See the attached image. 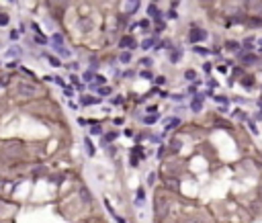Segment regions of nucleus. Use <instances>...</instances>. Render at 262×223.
Here are the masks:
<instances>
[{
  "label": "nucleus",
  "mask_w": 262,
  "mask_h": 223,
  "mask_svg": "<svg viewBox=\"0 0 262 223\" xmlns=\"http://www.w3.org/2000/svg\"><path fill=\"white\" fill-rule=\"evenodd\" d=\"M260 49H262V39H260Z\"/></svg>",
  "instance_id": "47"
},
{
  "label": "nucleus",
  "mask_w": 262,
  "mask_h": 223,
  "mask_svg": "<svg viewBox=\"0 0 262 223\" xmlns=\"http://www.w3.org/2000/svg\"><path fill=\"white\" fill-rule=\"evenodd\" d=\"M215 100H217V102H227V98H225V96H215Z\"/></svg>",
  "instance_id": "41"
},
{
  "label": "nucleus",
  "mask_w": 262,
  "mask_h": 223,
  "mask_svg": "<svg viewBox=\"0 0 262 223\" xmlns=\"http://www.w3.org/2000/svg\"><path fill=\"white\" fill-rule=\"evenodd\" d=\"M6 84H10V76H2L0 78V86H6Z\"/></svg>",
  "instance_id": "31"
},
{
  "label": "nucleus",
  "mask_w": 262,
  "mask_h": 223,
  "mask_svg": "<svg viewBox=\"0 0 262 223\" xmlns=\"http://www.w3.org/2000/svg\"><path fill=\"white\" fill-rule=\"evenodd\" d=\"M154 43H156V39H145V41L141 43V47H143V49H147V47H152Z\"/></svg>",
  "instance_id": "27"
},
{
  "label": "nucleus",
  "mask_w": 262,
  "mask_h": 223,
  "mask_svg": "<svg viewBox=\"0 0 262 223\" xmlns=\"http://www.w3.org/2000/svg\"><path fill=\"white\" fill-rule=\"evenodd\" d=\"M6 25H8V14L2 12V14H0V27H6Z\"/></svg>",
  "instance_id": "26"
},
{
  "label": "nucleus",
  "mask_w": 262,
  "mask_h": 223,
  "mask_svg": "<svg viewBox=\"0 0 262 223\" xmlns=\"http://www.w3.org/2000/svg\"><path fill=\"white\" fill-rule=\"evenodd\" d=\"M225 47H227L229 51H240V43H236V41H227Z\"/></svg>",
  "instance_id": "17"
},
{
  "label": "nucleus",
  "mask_w": 262,
  "mask_h": 223,
  "mask_svg": "<svg viewBox=\"0 0 262 223\" xmlns=\"http://www.w3.org/2000/svg\"><path fill=\"white\" fill-rule=\"evenodd\" d=\"M90 88L96 90L100 96H109V94H111V88H109V86H90Z\"/></svg>",
  "instance_id": "10"
},
{
  "label": "nucleus",
  "mask_w": 262,
  "mask_h": 223,
  "mask_svg": "<svg viewBox=\"0 0 262 223\" xmlns=\"http://www.w3.org/2000/svg\"><path fill=\"white\" fill-rule=\"evenodd\" d=\"M16 96H19V98H31V96H37V88H35V84L21 82V84H19V88H16Z\"/></svg>",
  "instance_id": "1"
},
{
  "label": "nucleus",
  "mask_w": 262,
  "mask_h": 223,
  "mask_svg": "<svg viewBox=\"0 0 262 223\" xmlns=\"http://www.w3.org/2000/svg\"><path fill=\"white\" fill-rule=\"evenodd\" d=\"M64 92H66V96H72V94H74V90L70 88V86H66V88H64Z\"/></svg>",
  "instance_id": "38"
},
{
  "label": "nucleus",
  "mask_w": 262,
  "mask_h": 223,
  "mask_svg": "<svg viewBox=\"0 0 262 223\" xmlns=\"http://www.w3.org/2000/svg\"><path fill=\"white\" fill-rule=\"evenodd\" d=\"M154 180H156V176H154V174H150V176H147V184H154Z\"/></svg>",
  "instance_id": "43"
},
{
  "label": "nucleus",
  "mask_w": 262,
  "mask_h": 223,
  "mask_svg": "<svg viewBox=\"0 0 262 223\" xmlns=\"http://www.w3.org/2000/svg\"><path fill=\"white\" fill-rule=\"evenodd\" d=\"M166 184H168V188H172V190L178 188V180H174V178H168L166 180Z\"/></svg>",
  "instance_id": "22"
},
{
  "label": "nucleus",
  "mask_w": 262,
  "mask_h": 223,
  "mask_svg": "<svg viewBox=\"0 0 262 223\" xmlns=\"http://www.w3.org/2000/svg\"><path fill=\"white\" fill-rule=\"evenodd\" d=\"M35 43H39V45H45V43H47V39H45L43 33H37V35H35Z\"/></svg>",
  "instance_id": "19"
},
{
  "label": "nucleus",
  "mask_w": 262,
  "mask_h": 223,
  "mask_svg": "<svg viewBox=\"0 0 262 223\" xmlns=\"http://www.w3.org/2000/svg\"><path fill=\"white\" fill-rule=\"evenodd\" d=\"M121 47H123V49H133V47H135V41H133V37H129V35H125V37H123V39H121Z\"/></svg>",
  "instance_id": "7"
},
{
  "label": "nucleus",
  "mask_w": 262,
  "mask_h": 223,
  "mask_svg": "<svg viewBox=\"0 0 262 223\" xmlns=\"http://www.w3.org/2000/svg\"><path fill=\"white\" fill-rule=\"evenodd\" d=\"M147 14H150V16H154V19H158V21H160V10H158V8H156V4H150V6H147Z\"/></svg>",
  "instance_id": "11"
},
{
  "label": "nucleus",
  "mask_w": 262,
  "mask_h": 223,
  "mask_svg": "<svg viewBox=\"0 0 262 223\" xmlns=\"http://www.w3.org/2000/svg\"><path fill=\"white\" fill-rule=\"evenodd\" d=\"M180 125V119L178 117H172V119H168V125H166V131H170V129H174Z\"/></svg>",
  "instance_id": "13"
},
{
  "label": "nucleus",
  "mask_w": 262,
  "mask_h": 223,
  "mask_svg": "<svg viewBox=\"0 0 262 223\" xmlns=\"http://www.w3.org/2000/svg\"><path fill=\"white\" fill-rule=\"evenodd\" d=\"M244 47H246V49H248V51H250V49H252V47H254V37H248V39H246V41H244Z\"/></svg>",
  "instance_id": "23"
},
{
  "label": "nucleus",
  "mask_w": 262,
  "mask_h": 223,
  "mask_svg": "<svg viewBox=\"0 0 262 223\" xmlns=\"http://www.w3.org/2000/svg\"><path fill=\"white\" fill-rule=\"evenodd\" d=\"M47 59H49V64H51L53 68H57V66H59V59H57V57H53V55H47Z\"/></svg>",
  "instance_id": "24"
},
{
  "label": "nucleus",
  "mask_w": 262,
  "mask_h": 223,
  "mask_svg": "<svg viewBox=\"0 0 262 223\" xmlns=\"http://www.w3.org/2000/svg\"><path fill=\"white\" fill-rule=\"evenodd\" d=\"M78 123H80V125H88L90 121H88V119H82V117H80V119H78Z\"/></svg>",
  "instance_id": "42"
},
{
  "label": "nucleus",
  "mask_w": 262,
  "mask_h": 223,
  "mask_svg": "<svg viewBox=\"0 0 262 223\" xmlns=\"http://www.w3.org/2000/svg\"><path fill=\"white\" fill-rule=\"evenodd\" d=\"M139 76H141V78H145V80H152V78H154V74H152V72H147V70L139 72Z\"/></svg>",
  "instance_id": "25"
},
{
  "label": "nucleus",
  "mask_w": 262,
  "mask_h": 223,
  "mask_svg": "<svg viewBox=\"0 0 262 223\" xmlns=\"http://www.w3.org/2000/svg\"><path fill=\"white\" fill-rule=\"evenodd\" d=\"M10 39H12V41L19 39V31H10Z\"/></svg>",
  "instance_id": "39"
},
{
  "label": "nucleus",
  "mask_w": 262,
  "mask_h": 223,
  "mask_svg": "<svg viewBox=\"0 0 262 223\" xmlns=\"http://www.w3.org/2000/svg\"><path fill=\"white\" fill-rule=\"evenodd\" d=\"M119 59H121V64H129L131 61V51H123V53L119 55Z\"/></svg>",
  "instance_id": "15"
},
{
  "label": "nucleus",
  "mask_w": 262,
  "mask_h": 223,
  "mask_svg": "<svg viewBox=\"0 0 262 223\" xmlns=\"http://www.w3.org/2000/svg\"><path fill=\"white\" fill-rule=\"evenodd\" d=\"M203 109V94H199V96H195L193 98V102H190V111H195V113H199Z\"/></svg>",
  "instance_id": "4"
},
{
  "label": "nucleus",
  "mask_w": 262,
  "mask_h": 223,
  "mask_svg": "<svg viewBox=\"0 0 262 223\" xmlns=\"http://www.w3.org/2000/svg\"><path fill=\"white\" fill-rule=\"evenodd\" d=\"M117 137H119L117 131H113V133H107V135H105V141H107V143H111V141H115Z\"/></svg>",
  "instance_id": "20"
},
{
  "label": "nucleus",
  "mask_w": 262,
  "mask_h": 223,
  "mask_svg": "<svg viewBox=\"0 0 262 223\" xmlns=\"http://www.w3.org/2000/svg\"><path fill=\"white\" fill-rule=\"evenodd\" d=\"M254 10H256L258 14H262V2H256V4H254Z\"/></svg>",
  "instance_id": "34"
},
{
  "label": "nucleus",
  "mask_w": 262,
  "mask_h": 223,
  "mask_svg": "<svg viewBox=\"0 0 262 223\" xmlns=\"http://www.w3.org/2000/svg\"><path fill=\"white\" fill-rule=\"evenodd\" d=\"M199 2H201V4H205V6H207V4H211V2H213V0H199Z\"/></svg>",
  "instance_id": "44"
},
{
  "label": "nucleus",
  "mask_w": 262,
  "mask_h": 223,
  "mask_svg": "<svg viewBox=\"0 0 262 223\" xmlns=\"http://www.w3.org/2000/svg\"><path fill=\"white\" fill-rule=\"evenodd\" d=\"M156 121H158V117H156V115H150V117L145 115V117H143V123H145V125H154Z\"/></svg>",
  "instance_id": "16"
},
{
  "label": "nucleus",
  "mask_w": 262,
  "mask_h": 223,
  "mask_svg": "<svg viewBox=\"0 0 262 223\" xmlns=\"http://www.w3.org/2000/svg\"><path fill=\"white\" fill-rule=\"evenodd\" d=\"M186 223H201V221H197V219H190V221H186Z\"/></svg>",
  "instance_id": "46"
},
{
  "label": "nucleus",
  "mask_w": 262,
  "mask_h": 223,
  "mask_svg": "<svg viewBox=\"0 0 262 223\" xmlns=\"http://www.w3.org/2000/svg\"><path fill=\"white\" fill-rule=\"evenodd\" d=\"M80 194L84 197V201H86V203L90 201V194H88V190H86V188H82V190H80Z\"/></svg>",
  "instance_id": "33"
},
{
  "label": "nucleus",
  "mask_w": 262,
  "mask_h": 223,
  "mask_svg": "<svg viewBox=\"0 0 262 223\" xmlns=\"http://www.w3.org/2000/svg\"><path fill=\"white\" fill-rule=\"evenodd\" d=\"M180 57H182V51H172V55H170V61H172V64H176Z\"/></svg>",
  "instance_id": "21"
},
{
  "label": "nucleus",
  "mask_w": 262,
  "mask_h": 223,
  "mask_svg": "<svg viewBox=\"0 0 262 223\" xmlns=\"http://www.w3.org/2000/svg\"><path fill=\"white\" fill-rule=\"evenodd\" d=\"M51 41H53V47H64V37H62L59 33H55V35L51 37Z\"/></svg>",
  "instance_id": "12"
},
{
  "label": "nucleus",
  "mask_w": 262,
  "mask_h": 223,
  "mask_svg": "<svg viewBox=\"0 0 262 223\" xmlns=\"http://www.w3.org/2000/svg\"><path fill=\"white\" fill-rule=\"evenodd\" d=\"M141 201H143V188L137 190V205H141Z\"/></svg>",
  "instance_id": "32"
},
{
  "label": "nucleus",
  "mask_w": 262,
  "mask_h": 223,
  "mask_svg": "<svg viewBox=\"0 0 262 223\" xmlns=\"http://www.w3.org/2000/svg\"><path fill=\"white\" fill-rule=\"evenodd\" d=\"M84 106H92V104H98L100 102V98H96V96H82V100H80Z\"/></svg>",
  "instance_id": "6"
},
{
  "label": "nucleus",
  "mask_w": 262,
  "mask_h": 223,
  "mask_svg": "<svg viewBox=\"0 0 262 223\" xmlns=\"http://www.w3.org/2000/svg\"><path fill=\"white\" fill-rule=\"evenodd\" d=\"M70 0H47V4L51 6V8H62V6H66Z\"/></svg>",
  "instance_id": "9"
},
{
  "label": "nucleus",
  "mask_w": 262,
  "mask_h": 223,
  "mask_svg": "<svg viewBox=\"0 0 262 223\" xmlns=\"http://www.w3.org/2000/svg\"><path fill=\"white\" fill-rule=\"evenodd\" d=\"M248 127H250V129H252V133H258V129H256V125H254V123H252V121H248Z\"/></svg>",
  "instance_id": "37"
},
{
  "label": "nucleus",
  "mask_w": 262,
  "mask_h": 223,
  "mask_svg": "<svg viewBox=\"0 0 262 223\" xmlns=\"http://www.w3.org/2000/svg\"><path fill=\"white\" fill-rule=\"evenodd\" d=\"M21 53H23L21 47H8V49H6V55H8V57H19Z\"/></svg>",
  "instance_id": "8"
},
{
  "label": "nucleus",
  "mask_w": 262,
  "mask_h": 223,
  "mask_svg": "<svg viewBox=\"0 0 262 223\" xmlns=\"http://www.w3.org/2000/svg\"><path fill=\"white\" fill-rule=\"evenodd\" d=\"M184 76H186V80H190V82H193V80L197 78V74H195L193 70H186V74H184Z\"/></svg>",
  "instance_id": "28"
},
{
  "label": "nucleus",
  "mask_w": 262,
  "mask_h": 223,
  "mask_svg": "<svg viewBox=\"0 0 262 223\" xmlns=\"http://www.w3.org/2000/svg\"><path fill=\"white\" fill-rule=\"evenodd\" d=\"M242 84H244V86H252V84H254V78H252V76H248V78H244V80H242Z\"/></svg>",
  "instance_id": "29"
},
{
  "label": "nucleus",
  "mask_w": 262,
  "mask_h": 223,
  "mask_svg": "<svg viewBox=\"0 0 262 223\" xmlns=\"http://www.w3.org/2000/svg\"><path fill=\"white\" fill-rule=\"evenodd\" d=\"M84 147H86V152H88V156H94V154H96V149H94V145H92V141H90V139H84Z\"/></svg>",
  "instance_id": "14"
},
{
  "label": "nucleus",
  "mask_w": 262,
  "mask_h": 223,
  "mask_svg": "<svg viewBox=\"0 0 262 223\" xmlns=\"http://www.w3.org/2000/svg\"><path fill=\"white\" fill-rule=\"evenodd\" d=\"M246 25H248L250 29H258V27H262V19L260 16H252V19L246 21Z\"/></svg>",
  "instance_id": "5"
},
{
  "label": "nucleus",
  "mask_w": 262,
  "mask_h": 223,
  "mask_svg": "<svg viewBox=\"0 0 262 223\" xmlns=\"http://www.w3.org/2000/svg\"><path fill=\"white\" fill-rule=\"evenodd\" d=\"M195 53H199V55H209V49H205V47H201V45H195Z\"/></svg>",
  "instance_id": "18"
},
{
  "label": "nucleus",
  "mask_w": 262,
  "mask_h": 223,
  "mask_svg": "<svg viewBox=\"0 0 262 223\" xmlns=\"http://www.w3.org/2000/svg\"><path fill=\"white\" fill-rule=\"evenodd\" d=\"M94 78H96V76H94L92 72H86V74H84V80H94Z\"/></svg>",
  "instance_id": "36"
},
{
  "label": "nucleus",
  "mask_w": 262,
  "mask_h": 223,
  "mask_svg": "<svg viewBox=\"0 0 262 223\" xmlns=\"http://www.w3.org/2000/svg\"><path fill=\"white\" fill-rule=\"evenodd\" d=\"M115 219H117V223H125V219H121V217H117V215H115Z\"/></svg>",
  "instance_id": "45"
},
{
  "label": "nucleus",
  "mask_w": 262,
  "mask_h": 223,
  "mask_svg": "<svg viewBox=\"0 0 262 223\" xmlns=\"http://www.w3.org/2000/svg\"><path fill=\"white\" fill-rule=\"evenodd\" d=\"M139 27H141V29H145V27H150V21H147V19H143V21H139Z\"/></svg>",
  "instance_id": "35"
},
{
  "label": "nucleus",
  "mask_w": 262,
  "mask_h": 223,
  "mask_svg": "<svg viewBox=\"0 0 262 223\" xmlns=\"http://www.w3.org/2000/svg\"><path fill=\"white\" fill-rule=\"evenodd\" d=\"M240 61H242V64H246V66H250V64H254V61H256V55H254V53H250V51L240 53Z\"/></svg>",
  "instance_id": "3"
},
{
  "label": "nucleus",
  "mask_w": 262,
  "mask_h": 223,
  "mask_svg": "<svg viewBox=\"0 0 262 223\" xmlns=\"http://www.w3.org/2000/svg\"><path fill=\"white\" fill-rule=\"evenodd\" d=\"M90 133H92V135H96V133H102V127H100V125H92Z\"/></svg>",
  "instance_id": "30"
},
{
  "label": "nucleus",
  "mask_w": 262,
  "mask_h": 223,
  "mask_svg": "<svg viewBox=\"0 0 262 223\" xmlns=\"http://www.w3.org/2000/svg\"><path fill=\"white\" fill-rule=\"evenodd\" d=\"M121 102H123L121 96H115V98H113V104H121Z\"/></svg>",
  "instance_id": "40"
},
{
  "label": "nucleus",
  "mask_w": 262,
  "mask_h": 223,
  "mask_svg": "<svg viewBox=\"0 0 262 223\" xmlns=\"http://www.w3.org/2000/svg\"><path fill=\"white\" fill-rule=\"evenodd\" d=\"M205 39H207V31H205V29H199V27L193 25V27H190V33H188V41L197 45L199 41H205Z\"/></svg>",
  "instance_id": "2"
}]
</instances>
